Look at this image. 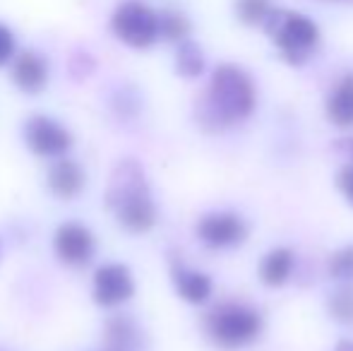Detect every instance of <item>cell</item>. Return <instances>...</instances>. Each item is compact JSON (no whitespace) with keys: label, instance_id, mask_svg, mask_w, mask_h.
Here are the masks:
<instances>
[{"label":"cell","instance_id":"obj_24","mask_svg":"<svg viewBox=\"0 0 353 351\" xmlns=\"http://www.w3.org/2000/svg\"><path fill=\"white\" fill-rule=\"evenodd\" d=\"M349 145H346V150H349V154H351V159H353V140H346Z\"/></svg>","mask_w":353,"mask_h":351},{"label":"cell","instance_id":"obj_8","mask_svg":"<svg viewBox=\"0 0 353 351\" xmlns=\"http://www.w3.org/2000/svg\"><path fill=\"white\" fill-rule=\"evenodd\" d=\"M197 236L210 248H233L248 239V224L233 212H214L200 219Z\"/></svg>","mask_w":353,"mask_h":351},{"label":"cell","instance_id":"obj_13","mask_svg":"<svg viewBox=\"0 0 353 351\" xmlns=\"http://www.w3.org/2000/svg\"><path fill=\"white\" fill-rule=\"evenodd\" d=\"M327 118L336 128H353V72L341 77L327 97Z\"/></svg>","mask_w":353,"mask_h":351},{"label":"cell","instance_id":"obj_7","mask_svg":"<svg viewBox=\"0 0 353 351\" xmlns=\"http://www.w3.org/2000/svg\"><path fill=\"white\" fill-rule=\"evenodd\" d=\"M135 294L132 272L121 263L101 265L94 272V301L103 308H116Z\"/></svg>","mask_w":353,"mask_h":351},{"label":"cell","instance_id":"obj_4","mask_svg":"<svg viewBox=\"0 0 353 351\" xmlns=\"http://www.w3.org/2000/svg\"><path fill=\"white\" fill-rule=\"evenodd\" d=\"M265 29L281 51L283 61L291 66H303L320 43V27L303 12L272 10Z\"/></svg>","mask_w":353,"mask_h":351},{"label":"cell","instance_id":"obj_18","mask_svg":"<svg viewBox=\"0 0 353 351\" xmlns=\"http://www.w3.org/2000/svg\"><path fill=\"white\" fill-rule=\"evenodd\" d=\"M272 12L270 0H236V14L243 24H265Z\"/></svg>","mask_w":353,"mask_h":351},{"label":"cell","instance_id":"obj_25","mask_svg":"<svg viewBox=\"0 0 353 351\" xmlns=\"http://www.w3.org/2000/svg\"><path fill=\"white\" fill-rule=\"evenodd\" d=\"M332 3H353V0H332Z\"/></svg>","mask_w":353,"mask_h":351},{"label":"cell","instance_id":"obj_21","mask_svg":"<svg viewBox=\"0 0 353 351\" xmlns=\"http://www.w3.org/2000/svg\"><path fill=\"white\" fill-rule=\"evenodd\" d=\"M336 188H339L341 195L346 197V202L353 207V164H346L344 169L336 174Z\"/></svg>","mask_w":353,"mask_h":351},{"label":"cell","instance_id":"obj_23","mask_svg":"<svg viewBox=\"0 0 353 351\" xmlns=\"http://www.w3.org/2000/svg\"><path fill=\"white\" fill-rule=\"evenodd\" d=\"M336 351H353V342L351 339H344V342L336 344Z\"/></svg>","mask_w":353,"mask_h":351},{"label":"cell","instance_id":"obj_16","mask_svg":"<svg viewBox=\"0 0 353 351\" xmlns=\"http://www.w3.org/2000/svg\"><path fill=\"white\" fill-rule=\"evenodd\" d=\"M106 339L116 347V351H125L135 347L137 342V328L130 318L118 315V318L108 320L106 323Z\"/></svg>","mask_w":353,"mask_h":351},{"label":"cell","instance_id":"obj_12","mask_svg":"<svg viewBox=\"0 0 353 351\" xmlns=\"http://www.w3.org/2000/svg\"><path fill=\"white\" fill-rule=\"evenodd\" d=\"M173 284H176L178 296L183 301H188V303H207L212 296V279L205 272L190 270V267H173Z\"/></svg>","mask_w":353,"mask_h":351},{"label":"cell","instance_id":"obj_15","mask_svg":"<svg viewBox=\"0 0 353 351\" xmlns=\"http://www.w3.org/2000/svg\"><path fill=\"white\" fill-rule=\"evenodd\" d=\"M176 72L181 77H188V80L200 77L205 72V53L195 41H188V39L181 41L176 53Z\"/></svg>","mask_w":353,"mask_h":351},{"label":"cell","instance_id":"obj_1","mask_svg":"<svg viewBox=\"0 0 353 351\" xmlns=\"http://www.w3.org/2000/svg\"><path fill=\"white\" fill-rule=\"evenodd\" d=\"M257 103V89L252 77L238 66H219L214 70L205 99L197 106V121L207 130L223 128L250 118Z\"/></svg>","mask_w":353,"mask_h":351},{"label":"cell","instance_id":"obj_11","mask_svg":"<svg viewBox=\"0 0 353 351\" xmlns=\"http://www.w3.org/2000/svg\"><path fill=\"white\" fill-rule=\"evenodd\" d=\"M48 190L61 200H72L82 192L84 188V171L77 161L72 159H58L46 174Z\"/></svg>","mask_w":353,"mask_h":351},{"label":"cell","instance_id":"obj_19","mask_svg":"<svg viewBox=\"0 0 353 351\" xmlns=\"http://www.w3.org/2000/svg\"><path fill=\"white\" fill-rule=\"evenodd\" d=\"M330 313L339 323H353V286H341L330 299Z\"/></svg>","mask_w":353,"mask_h":351},{"label":"cell","instance_id":"obj_9","mask_svg":"<svg viewBox=\"0 0 353 351\" xmlns=\"http://www.w3.org/2000/svg\"><path fill=\"white\" fill-rule=\"evenodd\" d=\"M53 245H56V255L61 258V263L70 267H82L94 255L97 241H94V234L84 224L65 221V224L58 226L56 236H53Z\"/></svg>","mask_w":353,"mask_h":351},{"label":"cell","instance_id":"obj_6","mask_svg":"<svg viewBox=\"0 0 353 351\" xmlns=\"http://www.w3.org/2000/svg\"><path fill=\"white\" fill-rule=\"evenodd\" d=\"M24 142L34 154L56 159L72 147V135L53 118L34 116L24 126Z\"/></svg>","mask_w":353,"mask_h":351},{"label":"cell","instance_id":"obj_20","mask_svg":"<svg viewBox=\"0 0 353 351\" xmlns=\"http://www.w3.org/2000/svg\"><path fill=\"white\" fill-rule=\"evenodd\" d=\"M330 274L339 281H353V245H346L332 255Z\"/></svg>","mask_w":353,"mask_h":351},{"label":"cell","instance_id":"obj_14","mask_svg":"<svg viewBox=\"0 0 353 351\" xmlns=\"http://www.w3.org/2000/svg\"><path fill=\"white\" fill-rule=\"evenodd\" d=\"M293 272V253L288 248H274L262 258L260 279L265 286H281L291 279Z\"/></svg>","mask_w":353,"mask_h":351},{"label":"cell","instance_id":"obj_3","mask_svg":"<svg viewBox=\"0 0 353 351\" xmlns=\"http://www.w3.org/2000/svg\"><path fill=\"white\" fill-rule=\"evenodd\" d=\"M262 315L245 303H219L205 315V332L212 344L223 351H236L252 344L262 334Z\"/></svg>","mask_w":353,"mask_h":351},{"label":"cell","instance_id":"obj_5","mask_svg":"<svg viewBox=\"0 0 353 351\" xmlns=\"http://www.w3.org/2000/svg\"><path fill=\"white\" fill-rule=\"evenodd\" d=\"M111 29L130 48H149L161 37L159 14L140 0H128L118 5L111 17Z\"/></svg>","mask_w":353,"mask_h":351},{"label":"cell","instance_id":"obj_17","mask_svg":"<svg viewBox=\"0 0 353 351\" xmlns=\"http://www.w3.org/2000/svg\"><path fill=\"white\" fill-rule=\"evenodd\" d=\"M159 32L166 41H185L190 34V19L178 10H163L159 14Z\"/></svg>","mask_w":353,"mask_h":351},{"label":"cell","instance_id":"obj_22","mask_svg":"<svg viewBox=\"0 0 353 351\" xmlns=\"http://www.w3.org/2000/svg\"><path fill=\"white\" fill-rule=\"evenodd\" d=\"M14 56V37L5 24H0V68Z\"/></svg>","mask_w":353,"mask_h":351},{"label":"cell","instance_id":"obj_26","mask_svg":"<svg viewBox=\"0 0 353 351\" xmlns=\"http://www.w3.org/2000/svg\"><path fill=\"white\" fill-rule=\"evenodd\" d=\"M0 255H3V245H0Z\"/></svg>","mask_w":353,"mask_h":351},{"label":"cell","instance_id":"obj_2","mask_svg":"<svg viewBox=\"0 0 353 351\" xmlns=\"http://www.w3.org/2000/svg\"><path fill=\"white\" fill-rule=\"evenodd\" d=\"M106 205L116 214L118 224L130 234H147L157 224V205L147 185L142 166L128 159L113 171L106 190Z\"/></svg>","mask_w":353,"mask_h":351},{"label":"cell","instance_id":"obj_10","mask_svg":"<svg viewBox=\"0 0 353 351\" xmlns=\"http://www.w3.org/2000/svg\"><path fill=\"white\" fill-rule=\"evenodd\" d=\"M12 82L27 94H39L48 82V66L39 53L24 51L12 63Z\"/></svg>","mask_w":353,"mask_h":351}]
</instances>
